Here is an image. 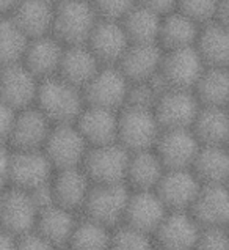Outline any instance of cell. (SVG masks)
<instances>
[{"instance_id": "cell-50", "label": "cell", "mask_w": 229, "mask_h": 250, "mask_svg": "<svg viewBox=\"0 0 229 250\" xmlns=\"http://www.w3.org/2000/svg\"><path fill=\"white\" fill-rule=\"evenodd\" d=\"M226 146H228V149H229V139H228V144H226Z\"/></svg>"}, {"instance_id": "cell-25", "label": "cell", "mask_w": 229, "mask_h": 250, "mask_svg": "<svg viewBox=\"0 0 229 250\" xmlns=\"http://www.w3.org/2000/svg\"><path fill=\"white\" fill-rule=\"evenodd\" d=\"M167 167L154 148L129 151L126 184L132 190H155Z\"/></svg>"}, {"instance_id": "cell-1", "label": "cell", "mask_w": 229, "mask_h": 250, "mask_svg": "<svg viewBox=\"0 0 229 250\" xmlns=\"http://www.w3.org/2000/svg\"><path fill=\"white\" fill-rule=\"evenodd\" d=\"M85 104L82 88L71 83L61 76L41 79L35 105L52 121L54 125L74 123L80 115Z\"/></svg>"}, {"instance_id": "cell-44", "label": "cell", "mask_w": 229, "mask_h": 250, "mask_svg": "<svg viewBox=\"0 0 229 250\" xmlns=\"http://www.w3.org/2000/svg\"><path fill=\"white\" fill-rule=\"evenodd\" d=\"M0 250H18V238L0 228Z\"/></svg>"}, {"instance_id": "cell-37", "label": "cell", "mask_w": 229, "mask_h": 250, "mask_svg": "<svg viewBox=\"0 0 229 250\" xmlns=\"http://www.w3.org/2000/svg\"><path fill=\"white\" fill-rule=\"evenodd\" d=\"M220 0H177L176 10L184 13L199 25L215 21Z\"/></svg>"}, {"instance_id": "cell-16", "label": "cell", "mask_w": 229, "mask_h": 250, "mask_svg": "<svg viewBox=\"0 0 229 250\" xmlns=\"http://www.w3.org/2000/svg\"><path fill=\"white\" fill-rule=\"evenodd\" d=\"M54 123L37 105L19 109L14 118L10 146L14 149H42Z\"/></svg>"}, {"instance_id": "cell-48", "label": "cell", "mask_w": 229, "mask_h": 250, "mask_svg": "<svg viewBox=\"0 0 229 250\" xmlns=\"http://www.w3.org/2000/svg\"><path fill=\"white\" fill-rule=\"evenodd\" d=\"M44 2H49V3H52V5H57L58 2H61V0H44Z\"/></svg>"}, {"instance_id": "cell-13", "label": "cell", "mask_w": 229, "mask_h": 250, "mask_svg": "<svg viewBox=\"0 0 229 250\" xmlns=\"http://www.w3.org/2000/svg\"><path fill=\"white\" fill-rule=\"evenodd\" d=\"M39 206L30 192L6 188L2 192V222L0 228L14 236L35 230L39 216Z\"/></svg>"}, {"instance_id": "cell-43", "label": "cell", "mask_w": 229, "mask_h": 250, "mask_svg": "<svg viewBox=\"0 0 229 250\" xmlns=\"http://www.w3.org/2000/svg\"><path fill=\"white\" fill-rule=\"evenodd\" d=\"M137 2L149 10L162 14V16H165L167 13L176 10V6H177V0H137Z\"/></svg>"}, {"instance_id": "cell-21", "label": "cell", "mask_w": 229, "mask_h": 250, "mask_svg": "<svg viewBox=\"0 0 229 250\" xmlns=\"http://www.w3.org/2000/svg\"><path fill=\"white\" fill-rule=\"evenodd\" d=\"M118 117L119 110L85 104L76 125L91 148L118 142Z\"/></svg>"}, {"instance_id": "cell-5", "label": "cell", "mask_w": 229, "mask_h": 250, "mask_svg": "<svg viewBox=\"0 0 229 250\" xmlns=\"http://www.w3.org/2000/svg\"><path fill=\"white\" fill-rule=\"evenodd\" d=\"M204 68L206 65L195 46L163 51L160 73L157 81L160 82L163 88L193 90Z\"/></svg>"}, {"instance_id": "cell-24", "label": "cell", "mask_w": 229, "mask_h": 250, "mask_svg": "<svg viewBox=\"0 0 229 250\" xmlns=\"http://www.w3.org/2000/svg\"><path fill=\"white\" fill-rule=\"evenodd\" d=\"M78 219H80L78 212L52 203L39 211L35 230L49 242H52L57 249H66L78 224Z\"/></svg>"}, {"instance_id": "cell-4", "label": "cell", "mask_w": 229, "mask_h": 250, "mask_svg": "<svg viewBox=\"0 0 229 250\" xmlns=\"http://www.w3.org/2000/svg\"><path fill=\"white\" fill-rule=\"evenodd\" d=\"M131 189L127 184H95L85 202L82 216L114 228L123 224Z\"/></svg>"}, {"instance_id": "cell-3", "label": "cell", "mask_w": 229, "mask_h": 250, "mask_svg": "<svg viewBox=\"0 0 229 250\" xmlns=\"http://www.w3.org/2000/svg\"><path fill=\"white\" fill-rule=\"evenodd\" d=\"M162 132V126L153 107L127 104L119 110L118 144L127 151H141L154 148Z\"/></svg>"}, {"instance_id": "cell-51", "label": "cell", "mask_w": 229, "mask_h": 250, "mask_svg": "<svg viewBox=\"0 0 229 250\" xmlns=\"http://www.w3.org/2000/svg\"><path fill=\"white\" fill-rule=\"evenodd\" d=\"M60 250H69V249H60Z\"/></svg>"}, {"instance_id": "cell-47", "label": "cell", "mask_w": 229, "mask_h": 250, "mask_svg": "<svg viewBox=\"0 0 229 250\" xmlns=\"http://www.w3.org/2000/svg\"><path fill=\"white\" fill-rule=\"evenodd\" d=\"M2 192L3 190H0V222H2Z\"/></svg>"}, {"instance_id": "cell-7", "label": "cell", "mask_w": 229, "mask_h": 250, "mask_svg": "<svg viewBox=\"0 0 229 250\" xmlns=\"http://www.w3.org/2000/svg\"><path fill=\"white\" fill-rule=\"evenodd\" d=\"M44 153L55 170L80 167L90 151L88 142L74 123L54 125L44 145Z\"/></svg>"}, {"instance_id": "cell-38", "label": "cell", "mask_w": 229, "mask_h": 250, "mask_svg": "<svg viewBox=\"0 0 229 250\" xmlns=\"http://www.w3.org/2000/svg\"><path fill=\"white\" fill-rule=\"evenodd\" d=\"M195 250H229V228L201 227Z\"/></svg>"}, {"instance_id": "cell-30", "label": "cell", "mask_w": 229, "mask_h": 250, "mask_svg": "<svg viewBox=\"0 0 229 250\" xmlns=\"http://www.w3.org/2000/svg\"><path fill=\"white\" fill-rule=\"evenodd\" d=\"M191 170L203 184H229V149L226 145H201Z\"/></svg>"}, {"instance_id": "cell-28", "label": "cell", "mask_w": 229, "mask_h": 250, "mask_svg": "<svg viewBox=\"0 0 229 250\" xmlns=\"http://www.w3.org/2000/svg\"><path fill=\"white\" fill-rule=\"evenodd\" d=\"M195 47L206 66L229 68V27L225 24L212 21L203 25Z\"/></svg>"}, {"instance_id": "cell-41", "label": "cell", "mask_w": 229, "mask_h": 250, "mask_svg": "<svg viewBox=\"0 0 229 250\" xmlns=\"http://www.w3.org/2000/svg\"><path fill=\"white\" fill-rule=\"evenodd\" d=\"M16 109H13L11 105L0 101V144H8L14 125V118H16Z\"/></svg>"}, {"instance_id": "cell-42", "label": "cell", "mask_w": 229, "mask_h": 250, "mask_svg": "<svg viewBox=\"0 0 229 250\" xmlns=\"http://www.w3.org/2000/svg\"><path fill=\"white\" fill-rule=\"evenodd\" d=\"M13 148L8 144H0V190L10 186V170H11Z\"/></svg>"}, {"instance_id": "cell-32", "label": "cell", "mask_w": 229, "mask_h": 250, "mask_svg": "<svg viewBox=\"0 0 229 250\" xmlns=\"http://www.w3.org/2000/svg\"><path fill=\"white\" fill-rule=\"evenodd\" d=\"M193 91L203 105L229 107V68L206 66Z\"/></svg>"}, {"instance_id": "cell-52", "label": "cell", "mask_w": 229, "mask_h": 250, "mask_svg": "<svg viewBox=\"0 0 229 250\" xmlns=\"http://www.w3.org/2000/svg\"><path fill=\"white\" fill-rule=\"evenodd\" d=\"M228 228H229V227H228Z\"/></svg>"}, {"instance_id": "cell-29", "label": "cell", "mask_w": 229, "mask_h": 250, "mask_svg": "<svg viewBox=\"0 0 229 250\" xmlns=\"http://www.w3.org/2000/svg\"><path fill=\"white\" fill-rule=\"evenodd\" d=\"M54 13L55 5L44 0H22L10 16L32 40L52 33Z\"/></svg>"}, {"instance_id": "cell-14", "label": "cell", "mask_w": 229, "mask_h": 250, "mask_svg": "<svg viewBox=\"0 0 229 250\" xmlns=\"http://www.w3.org/2000/svg\"><path fill=\"white\" fill-rule=\"evenodd\" d=\"M201 188L191 168H167L155 192L170 211H190Z\"/></svg>"}, {"instance_id": "cell-12", "label": "cell", "mask_w": 229, "mask_h": 250, "mask_svg": "<svg viewBox=\"0 0 229 250\" xmlns=\"http://www.w3.org/2000/svg\"><path fill=\"white\" fill-rule=\"evenodd\" d=\"M201 142L191 127L162 129L154 149L167 168H191Z\"/></svg>"}, {"instance_id": "cell-34", "label": "cell", "mask_w": 229, "mask_h": 250, "mask_svg": "<svg viewBox=\"0 0 229 250\" xmlns=\"http://www.w3.org/2000/svg\"><path fill=\"white\" fill-rule=\"evenodd\" d=\"M113 228L80 214L78 224L66 249L69 250H110Z\"/></svg>"}, {"instance_id": "cell-20", "label": "cell", "mask_w": 229, "mask_h": 250, "mask_svg": "<svg viewBox=\"0 0 229 250\" xmlns=\"http://www.w3.org/2000/svg\"><path fill=\"white\" fill-rule=\"evenodd\" d=\"M163 49L157 42H131L118 68L132 83L151 82L159 77Z\"/></svg>"}, {"instance_id": "cell-33", "label": "cell", "mask_w": 229, "mask_h": 250, "mask_svg": "<svg viewBox=\"0 0 229 250\" xmlns=\"http://www.w3.org/2000/svg\"><path fill=\"white\" fill-rule=\"evenodd\" d=\"M162 18V14L149 10L137 2L121 22L126 28L131 42H157L159 44Z\"/></svg>"}, {"instance_id": "cell-31", "label": "cell", "mask_w": 229, "mask_h": 250, "mask_svg": "<svg viewBox=\"0 0 229 250\" xmlns=\"http://www.w3.org/2000/svg\"><path fill=\"white\" fill-rule=\"evenodd\" d=\"M191 129L201 145H226L229 139V107L201 104Z\"/></svg>"}, {"instance_id": "cell-36", "label": "cell", "mask_w": 229, "mask_h": 250, "mask_svg": "<svg viewBox=\"0 0 229 250\" xmlns=\"http://www.w3.org/2000/svg\"><path fill=\"white\" fill-rule=\"evenodd\" d=\"M154 247L155 242L151 234L126 224L113 228L110 250H154Z\"/></svg>"}, {"instance_id": "cell-23", "label": "cell", "mask_w": 229, "mask_h": 250, "mask_svg": "<svg viewBox=\"0 0 229 250\" xmlns=\"http://www.w3.org/2000/svg\"><path fill=\"white\" fill-rule=\"evenodd\" d=\"M190 212L201 227H229V184H203Z\"/></svg>"}, {"instance_id": "cell-6", "label": "cell", "mask_w": 229, "mask_h": 250, "mask_svg": "<svg viewBox=\"0 0 229 250\" xmlns=\"http://www.w3.org/2000/svg\"><path fill=\"white\" fill-rule=\"evenodd\" d=\"M55 167L44 149H14L8 188L33 192L52 181Z\"/></svg>"}, {"instance_id": "cell-46", "label": "cell", "mask_w": 229, "mask_h": 250, "mask_svg": "<svg viewBox=\"0 0 229 250\" xmlns=\"http://www.w3.org/2000/svg\"><path fill=\"white\" fill-rule=\"evenodd\" d=\"M22 0H0V16H10Z\"/></svg>"}, {"instance_id": "cell-2", "label": "cell", "mask_w": 229, "mask_h": 250, "mask_svg": "<svg viewBox=\"0 0 229 250\" xmlns=\"http://www.w3.org/2000/svg\"><path fill=\"white\" fill-rule=\"evenodd\" d=\"M99 16L90 0H61L55 5L52 33L64 44H85Z\"/></svg>"}, {"instance_id": "cell-26", "label": "cell", "mask_w": 229, "mask_h": 250, "mask_svg": "<svg viewBox=\"0 0 229 250\" xmlns=\"http://www.w3.org/2000/svg\"><path fill=\"white\" fill-rule=\"evenodd\" d=\"M102 66L104 63H101V60L91 52L87 44H66L60 71L57 76L64 77L83 91L85 85L95 77V74Z\"/></svg>"}, {"instance_id": "cell-45", "label": "cell", "mask_w": 229, "mask_h": 250, "mask_svg": "<svg viewBox=\"0 0 229 250\" xmlns=\"http://www.w3.org/2000/svg\"><path fill=\"white\" fill-rule=\"evenodd\" d=\"M215 21H218V22L229 27V0H220Z\"/></svg>"}, {"instance_id": "cell-18", "label": "cell", "mask_w": 229, "mask_h": 250, "mask_svg": "<svg viewBox=\"0 0 229 250\" xmlns=\"http://www.w3.org/2000/svg\"><path fill=\"white\" fill-rule=\"evenodd\" d=\"M85 44L104 65H118L127 47L131 46V40L121 21L99 18Z\"/></svg>"}, {"instance_id": "cell-11", "label": "cell", "mask_w": 229, "mask_h": 250, "mask_svg": "<svg viewBox=\"0 0 229 250\" xmlns=\"http://www.w3.org/2000/svg\"><path fill=\"white\" fill-rule=\"evenodd\" d=\"M41 79L22 62L0 66V101L13 109H24L37 101Z\"/></svg>"}, {"instance_id": "cell-15", "label": "cell", "mask_w": 229, "mask_h": 250, "mask_svg": "<svg viewBox=\"0 0 229 250\" xmlns=\"http://www.w3.org/2000/svg\"><path fill=\"white\" fill-rule=\"evenodd\" d=\"M201 224L190 211H168L154 233V242L163 250H195Z\"/></svg>"}, {"instance_id": "cell-49", "label": "cell", "mask_w": 229, "mask_h": 250, "mask_svg": "<svg viewBox=\"0 0 229 250\" xmlns=\"http://www.w3.org/2000/svg\"><path fill=\"white\" fill-rule=\"evenodd\" d=\"M154 250H163V249H160V247H157V246H155V247H154Z\"/></svg>"}, {"instance_id": "cell-8", "label": "cell", "mask_w": 229, "mask_h": 250, "mask_svg": "<svg viewBox=\"0 0 229 250\" xmlns=\"http://www.w3.org/2000/svg\"><path fill=\"white\" fill-rule=\"evenodd\" d=\"M131 85L132 82L116 65H104L85 85V101L87 104L121 110L127 104Z\"/></svg>"}, {"instance_id": "cell-27", "label": "cell", "mask_w": 229, "mask_h": 250, "mask_svg": "<svg viewBox=\"0 0 229 250\" xmlns=\"http://www.w3.org/2000/svg\"><path fill=\"white\" fill-rule=\"evenodd\" d=\"M203 25H199L179 10H173L162 18L159 30V46L163 51L193 47L196 44Z\"/></svg>"}, {"instance_id": "cell-40", "label": "cell", "mask_w": 229, "mask_h": 250, "mask_svg": "<svg viewBox=\"0 0 229 250\" xmlns=\"http://www.w3.org/2000/svg\"><path fill=\"white\" fill-rule=\"evenodd\" d=\"M18 238V250H60L52 242H49L37 230H32Z\"/></svg>"}, {"instance_id": "cell-22", "label": "cell", "mask_w": 229, "mask_h": 250, "mask_svg": "<svg viewBox=\"0 0 229 250\" xmlns=\"http://www.w3.org/2000/svg\"><path fill=\"white\" fill-rule=\"evenodd\" d=\"M64 49H66V44L54 33L32 38L28 41L22 63L39 79H47V77L58 74Z\"/></svg>"}, {"instance_id": "cell-19", "label": "cell", "mask_w": 229, "mask_h": 250, "mask_svg": "<svg viewBox=\"0 0 229 250\" xmlns=\"http://www.w3.org/2000/svg\"><path fill=\"white\" fill-rule=\"evenodd\" d=\"M54 203L64 206L74 212L82 214L85 202L90 195L93 181L87 175L85 168L71 167L55 170L51 181Z\"/></svg>"}, {"instance_id": "cell-17", "label": "cell", "mask_w": 229, "mask_h": 250, "mask_svg": "<svg viewBox=\"0 0 229 250\" xmlns=\"http://www.w3.org/2000/svg\"><path fill=\"white\" fill-rule=\"evenodd\" d=\"M168 208L155 190H132L127 200L123 224L141 230L154 238L155 230L168 214Z\"/></svg>"}, {"instance_id": "cell-35", "label": "cell", "mask_w": 229, "mask_h": 250, "mask_svg": "<svg viewBox=\"0 0 229 250\" xmlns=\"http://www.w3.org/2000/svg\"><path fill=\"white\" fill-rule=\"evenodd\" d=\"M28 41L30 38L11 16H0V66L22 62Z\"/></svg>"}, {"instance_id": "cell-39", "label": "cell", "mask_w": 229, "mask_h": 250, "mask_svg": "<svg viewBox=\"0 0 229 250\" xmlns=\"http://www.w3.org/2000/svg\"><path fill=\"white\" fill-rule=\"evenodd\" d=\"M101 19L123 21L131 11L137 0H90Z\"/></svg>"}, {"instance_id": "cell-10", "label": "cell", "mask_w": 229, "mask_h": 250, "mask_svg": "<svg viewBox=\"0 0 229 250\" xmlns=\"http://www.w3.org/2000/svg\"><path fill=\"white\" fill-rule=\"evenodd\" d=\"M199 109L201 103L195 91L184 88H163L154 105L162 129L191 127Z\"/></svg>"}, {"instance_id": "cell-9", "label": "cell", "mask_w": 229, "mask_h": 250, "mask_svg": "<svg viewBox=\"0 0 229 250\" xmlns=\"http://www.w3.org/2000/svg\"><path fill=\"white\" fill-rule=\"evenodd\" d=\"M129 151L118 144L91 146L82 167L95 184H126Z\"/></svg>"}]
</instances>
